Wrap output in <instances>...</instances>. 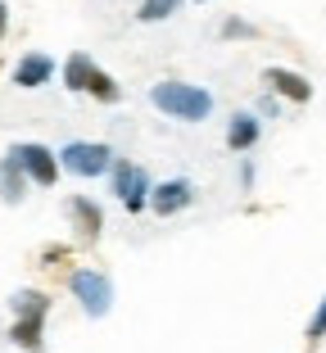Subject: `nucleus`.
<instances>
[{"label": "nucleus", "instance_id": "obj_1", "mask_svg": "<svg viewBox=\"0 0 326 353\" xmlns=\"http://www.w3.org/2000/svg\"><path fill=\"white\" fill-rule=\"evenodd\" d=\"M150 104L163 118H172V123H204L213 114V91L195 82H181V77H163V82L150 86Z\"/></svg>", "mask_w": 326, "mask_h": 353}, {"label": "nucleus", "instance_id": "obj_2", "mask_svg": "<svg viewBox=\"0 0 326 353\" xmlns=\"http://www.w3.org/2000/svg\"><path fill=\"white\" fill-rule=\"evenodd\" d=\"M68 294L77 299V308H82L91 322L109 317V308H114V281L100 268H73L68 272Z\"/></svg>", "mask_w": 326, "mask_h": 353}, {"label": "nucleus", "instance_id": "obj_3", "mask_svg": "<svg viewBox=\"0 0 326 353\" xmlns=\"http://www.w3.org/2000/svg\"><path fill=\"white\" fill-rule=\"evenodd\" d=\"M59 154V168L68 176H82V181H95V176H109V168H114V145H105V141H68V145L54 150Z\"/></svg>", "mask_w": 326, "mask_h": 353}, {"label": "nucleus", "instance_id": "obj_4", "mask_svg": "<svg viewBox=\"0 0 326 353\" xmlns=\"http://www.w3.org/2000/svg\"><path fill=\"white\" fill-rule=\"evenodd\" d=\"M150 172L136 163V159H114V168H109V190L118 195V204L136 218V213H145L150 208Z\"/></svg>", "mask_w": 326, "mask_h": 353}, {"label": "nucleus", "instance_id": "obj_5", "mask_svg": "<svg viewBox=\"0 0 326 353\" xmlns=\"http://www.w3.org/2000/svg\"><path fill=\"white\" fill-rule=\"evenodd\" d=\"M10 154L23 163V172H28V181L32 186H41V190H50L54 181H59V154H54L50 145H41V141H14L10 145Z\"/></svg>", "mask_w": 326, "mask_h": 353}, {"label": "nucleus", "instance_id": "obj_6", "mask_svg": "<svg viewBox=\"0 0 326 353\" xmlns=\"http://www.w3.org/2000/svg\"><path fill=\"white\" fill-rule=\"evenodd\" d=\"M190 204H195V181L190 176H168V181L150 186V213L154 218H177Z\"/></svg>", "mask_w": 326, "mask_h": 353}, {"label": "nucleus", "instance_id": "obj_7", "mask_svg": "<svg viewBox=\"0 0 326 353\" xmlns=\"http://www.w3.org/2000/svg\"><path fill=\"white\" fill-rule=\"evenodd\" d=\"M54 73H59V63H54L45 50H28L19 63H14L10 82L19 86V91H41V86H50V82H54Z\"/></svg>", "mask_w": 326, "mask_h": 353}, {"label": "nucleus", "instance_id": "obj_8", "mask_svg": "<svg viewBox=\"0 0 326 353\" xmlns=\"http://www.w3.org/2000/svg\"><path fill=\"white\" fill-rule=\"evenodd\" d=\"M222 141H227L232 154H249V150H258V141H263V118L254 114V109H236V114L227 118Z\"/></svg>", "mask_w": 326, "mask_h": 353}, {"label": "nucleus", "instance_id": "obj_9", "mask_svg": "<svg viewBox=\"0 0 326 353\" xmlns=\"http://www.w3.org/2000/svg\"><path fill=\"white\" fill-rule=\"evenodd\" d=\"M263 86L276 91L285 104H308V100H313V82H308L304 73H295V68H281V63L263 68Z\"/></svg>", "mask_w": 326, "mask_h": 353}, {"label": "nucleus", "instance_id": "obj_10", "mask_svg": "<svg viewBox=\"0 0 326 353\" xmlns=\"http://www.w3.org/2000/svg\"><path fill=\"white\" fill-rule=\"evenodd\" d=\"M68 218H73V227L82 231L86 245L100 240V231H105V208L95 204L91 195H73V199H68Z\"/></svg>", "mask_w": 326, "mask_h": 353}, {"label": "nucleus", "instance_id": "obj_11", "mask_svg": "<svg viewBox=\"0 0 326 353\" xmlns=\"http://www.w3.org/2000/svg\"><path fill=\"white\" fill-rule=\"evenodd\" d=\"M95 68H100V63H95V59H91V54H86V50H73V54H68V59L59 63L63 91H73V95H86V86H91Z\"/></svg>", "mask_w": 326, "mask_h": 353}, {"label": "nucleus", "instance_id": "obj_12", "mask_svg": "<svg viewBox=\"0 0 326 353\" xmlns=\"http://www.w3.org/2000/svg\"><path fill=\"white\" fill-rule=\"evenodd\" d=\"M28 172H23V163L19 159L10 154V150H5V159H0V199H5V204H23V199H28Z\"/></svg>", "mask_w": 326, "mask_h": 353}, {"label": "nucleus", "instance_id": "obj_13", "mask_svg": "<svg viewBox=\"0 0 326 353\" xmlns=\"http://www.w3.org/2000/svg\"><path fill=\"white\" fill-rule=\"evenodd\" d=\"M10 344H19L23 353H41L45 349V317H14Z\"/></svg>", "mask_w": 326, "mask_h": 353}, {"label": "nucleus", "instance_id": "obj_14", "mask_svg": "<svg viewBox=\"0 0 326 353\" xmlns=\"http://www.w3.org/2000/svg\"><path fill=\"white\" fill-rule=\"evenodd\" d=\"M10 317H50V294L37 285H23L10 294Z\"/></svg>", "mask_w": 326, "mask_h": 353}, {"label": "nucleus", "instance_id": "obj_15", "mask_svg": "<svg viewBox=\"0 0 326 353\" xmlns=\"http://www.w3.org/2000/svg\"><path fill=\"white\" fill-rule=\"evenodd\" d=\"M86 95H95L100 104H118V100H123V86H118V77H114V73L95 68V77H91V86H86Z\"/></svg>", "mask_w": 326, "mask_h": 353}, {"label": "nucleus", "instance_id": "obj_16", "mask_svg": "<svg viewBox=\"0 0 326 353\" xmlns=\"http://www.w3.org/2000/svg\"><path fill=\"white\" fill-rule=\"evenodd\" d=\"M181 5H186V0H136V19L141 23H163V19H172Z\"/></svg>", "mask_w": 326, "mask_h": 353}, {"label": "nucleus", "instance_id": "obj_17", "mask_svg": "<svg viewBox=\"0 0 326 353\" xmlns=\"http://www.w3.org/2000/svg\"><path fill=\"white\" fill-rule=\"evenodd\" d=\"M254 37H258V28L249 19H236L232 14V19L222 23V41H254Z\"/></svg>", "mask_w": 326, "mask_h": 353}, {"label": "nucleus", "instance_id": "obj_18", "mask_svg": "<svg viewBox=\"0 0 326 353\" xmlns=\"http://www.w3.org/2000/svg\"><path fill=\"white\" fill-rule=\"evenodd\" d=\"M281 104H285L281 95L263 86V95H258V104H254V114H258V118H276V114H281Z\"/></svg>", "mask_w": 326, "mask_h": 353}, {"label": "nucleus", "instance_id": "obj_19", "mask_svg": "<svg viewBox=\"0 0 326 353\" xmlns=\"http://www.w3.org/2000/svg\"><path fill=\"white\" fill-rule=\"evenodd\" d=\"M322 335H326V294H322V303H317V312H313V317H308V340H322Z\"/></svg>", "mask_w": 326, "mask_h": 353}, {"label": "nucleus", "instance_id": "obj_20", "mask_svg": "<svg viewBox=\"0 0 326 353\" xmlns=\"http://www.w3.org/2000/svg\"><path fill=\"white\" fill-rule=\"evenodd\" d=\"M63 259H68V250H63V245H45V250H41V263H45V268H50V263H63Z\"/></svg>", "mask_w": 326, "mask_h": 353}, {"label": "nucleus", "instance_id": "obj_21", "mask_svg": "<svg viewBox=\"0 0 326 353\" xmlns=\"http://www.w3.org/2000/svg\"><path fill=\"white\" fill-rule=\"evenodd\" d=\"M241 190H254V159H241Z\"/></svg>", "mask_w": 326, "mask_h": 353}, {"label": "nucleus", "instance_id": "obj_22", "mask_svg": "<svg viewBox=\"0 0 326 353\" xmlns=\"http://www.w3.org/2000/svg\"><path fill=\"white\" fill-rule=\"evenodd\" d=\"M5 37H10V5L0 0V41H5Z\"/></svg>", "mask_w": 326, "mask_h": 353}, {"label": "nucleus", "instance_id": "obj_23", "mask_svg": "<svg viewBox=\"0 0 326 353\" xmlns=\"http://www.w3.org/2000/svg\"><path fill=\"white\" fill-rule=\"evenodd\" d=\"M190 5H213V0H190Z\"/></svg>", "mask_w": 326, "mask_h": 353}]
</instances>
